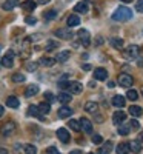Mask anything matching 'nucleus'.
<instances>
[{
	"instance_id": "1",
	"label": "nucleus",
	"mask_w": 143,
	"mask_h": 154,
	"mask_svg": "<svg viewBox=\"0 0 143 154\" xmlns=\"http://www.w3.org/2000/svg\"><path fill=\"white\" fill-rule=\"evenodd\" d=\"M131 17H132V12L126 6H119L112 12V20L115 22H125V20H129Z\"/></svg>"
},
{
	"instance_id": "2",
	"label": "nucleus",
	"mask_w": 143,
	"mask_h": 154,
	"mask_svg": "<svg viewBox=\"0 0 143 154\" xmlns=\"http://www.w3.org/2000/svg\"><path fill=\"white\" fill-rule=\"evenodd\" d=\"M123 54H125L126 59H137L138 54H140V48H138L137 45H131V46H128V48L125 49Z\"/></svg>"
},
{
	"instance_id": "3",
	"label": "nucleus",
	"mask_w": 143,
	"mask_h": 154,
	"mask_svg": "<svg viewBox=\"0 0 143 154\" xmlns=\"http://www.w3.org/2000/svg\"><path fill=\"white\" fill-rule=\"evenodd\" d=\"M132 83H134V79H132V77L129 75V74H125V72H123V74L119 75V85H120V86L129 88Z\"/></svg>"
},
{
	"instance_id": "4",
	"label": "nucleus",
	"mask_w": 143,
	"mask_h": 154,
	"mask_svg": "<svg viewBox=\"0 0 143 154\" xmlns=\"http://www.w3.org/2000/svg\"><path fill=\"white\" fill-rule=\"evenodd\" d=\"M2 65L5 68H12V65H14V53H12V51H8V53L3 56Z\"/></svg>"
},
{
	"instance_id": "5",
	"label": "nucleus",
	"mask_w": 143,
	"mask_h": 154,
	"mask_svg": "<svg viewBox=\"0 0 143 154\" xmlns=\"http://www.w3.org/2000/svg\"><path fill=\"white\" fill-rule=\"evenodd\" d=\"M77 35H79V38H80V42H82L83 46H89L91 35H89V31L88 29H80L79 32H77Z\"/></svg>"
},
{
	"instance_id": "6",
	"label": "nucleus",
	"mask_w": 143,
	"mask_h": 154,
	"mask_svg": "<svg viewBox=\"0 0 143 154\" xmlns=\"http://www.w3.org/2000/svg\"><path fill=\"white\" fill-rule=\"evenodd\" d=\"M14 131H16V123H14V122H6V123L2 126V136H3V137L11 136Z\"/></svg>"
},
{
	"instance_id": "7",
	"label": "nucleus",
	"mask_w": 143,
	"mask_h": 154,
	"mask_svg": "<svg viewBox=\"0 0 143 154\" xmlns=\"http://www.w3.org/2000/svg\"><path fill=\"white\" fill-rule=\"evenodd\" d=\"M57 137H59L60 142H63V143H68L69 139H71L68 130H65V128H59V130H57Z\"/></svg>"
},
{
	"instance_id": "8",
	"label": "nucleus",
	"mask_w": 143,
	"mask_h": 154,
	"mask_svg": "<svg viewBox=\"0 0 143 154\" xmlns=\"http://www.w3.org/2000/svg\"><path fill=\"white\" fill-rule=\"evenodd\" d=\"M56 35H57L59 38H63V40H69V38L72 37V32H71V29H68V28H60V29L56 31Z\"/></svg>"
},
{
	"instance_id": "9",
	"label": "nucleus",
	"mask_w": 143,
	"mask_h": 154,
	"mask_svg": "<svg viewBox=\"0 0 143 154\" xmlns=\"http://www.w3.org/2000/svg\"><path fill=\"white\" fill-rule=\"evenodd\" d=\"M66 89L71 94H79V93H82V83H79V82H68V88Z\"/></svg>"
},
{
	"instance_id": "10",
	"label": "nucleus",
	"mask_w": 143,
	"mask_h": 154,
	"mask_svg": "<svg viewBox=\"0 0 143 154\" xmlns=\"http://www.w3.org/2000/svg\"><path fill=\"white\" fill-rule=\"evenodd\" d=\"M125 119H126V114H125L123 111H115V112L112 114V122H114L115 125H122V123L125 122Z\"/></svg>"
},
{
	"instance_id": "11",
	"label": "nucleus",
	"mask_w": 143,
	"mask_h": 154,
	"mask_svg": "<svg viewBox=\"0 0 143 154\" xmlns=\"http://www.w3.org/2000/svg\"><path fill=\"white\" fill-rule=\"evenodd\" d=\"M72 112H74V109H71L69 106H66V105H63L60 109H59V117L60 119H66V117H71L72 116Z\"/></svg>"
},
{
	"instance_id": "12",
	"label": "nucleus",
	"mask_w": 143,
	"mask_h": 154,
	"mask_svg": "<svg viewBox=\"0 0 143 154\" xmlns=\"http://www.w3.org/2000/svg\"><path fill=\"white\" fill-rule=\"evenodd\" d=\"M94 77H96V80H106L108 72H106L105 68H96L94 69Z\"/></svg>"
},
{
	"instance_id": "13",
	"label": "nucleus",
	"mask_w": 143,
	"mask_h": 154,
	"mask_svg": "<svg viewBox=\"0 0 143 154\" xmlns=\"http://www.w3.org/2000/svg\"><path fill=\"white\" fill-rule=\"evenodd\" d=\"M79 123H80V130H83L85 133H91V131H93V123H91V120L83 117V119L79 120Z\"/></svg>"
},
{
	"instance_id": "14",
	"label": "nucleus",
	"mask_w": 143,
	"mask_h": 154,
	"mask_svg": "<svg viewBox=\"0 0 143 154\" xmlns=\"http://www.w3.org/2000/svg\"><path fill=\"white\" fill-rule=\"evenodd\" d=\"M74 11L77 12V14H85V12H88V2H86V0L79 2V3L74 6Z\"/></svg>"
},
{
	"instance_id": "15",
	"label": "nucleus",
	"mask_w": 143,
	"mask_h": 154,
	"mask_svg": "<svg viewBox=\"0 0 143 154\" xmlns=\"http://www.w3.org/2000/svg\"><path fill=\"white\" fill-rule=\"evenodd\" d=\"M125 103H126V99H125L123 96L117 94V96L112 97V105H114V106H117V108H123Z\"/></svg>"
},
{
	"instance_id": "16",
	"label": "nucleus",
	"mask_w": 143,
	"mask_h": 154,
	"mask_svg": "<svg viewBox=\"0 0 143 154\" xmlns=\"http://www.w3.org/2000/svg\"><path fill=\"white\" fill-rule=\"evenodd\" d=\"M80 23V17L77 16V14H71L68 19H66V25H68V28H72V26H77V25Z\"/></svg>"
},
{
	"instance_id": "17",
	"label": "nucleus",
	"mask_w": 143,
	"mask_h": 154,
	"mask_svg": "<svg viewBox=\"0 0 143 154\" xmlns=\"http://www.w3.org/2000/svg\"><path fill=\"white\" fill-rule=\"evenodd\" d=\"M19 3H20L19 0H6V2L2 3V9H5V11H11V9H14Z\"/></svg>"
},
{
	"instance_id": "18",
	"label": "nucleus",
	"mask_w": 143,
	"mask_h": 154,
	"mask_svg": "<svg viewBox=\"0 0 143 154\" xmlns=\"http://www.w3.org/2000/svg\"><path fill=\"white\" fill-rule=\"evenodd\" d=\"M112 151V142L111 140H108L106 143H103L100 148H99V152L97 154H109Z\"/></svg>"
},
{
	"instance_id": "19",
	"label": "nucleus",
	"mask_w": 143,
	"mask_h": 154,
	"mask_svg": "<svg viewBox=\"0 0 143 154\" xmlns=\"http://www.w3.org/2000/svg\"><path fill=\"white\" fill-rule=\"evenodd\" d=\"M71 93H60L59 96H57V100L60 102V103H63V105H66V103H69L71 102Z\"/></svg>"
},
{
	"instance_id": "20",
	"label": "nucleus",
	"mask_w": 143,
	"mask_h": 154,
	"mask_svg": "<svg viewBox=\"0 0 143 154\" xmlns=\"http://www.w3.org/2000/svg\"><path fill=\"white\" fill-rule=\"evenodd\" d=\"M38 85H29L28 88H26V91H25V96L26 97H32V96H35L37 93H38Z\"/></svg>"
},
{
	"instance_id": "21",
	"label": "nucleus",
	"mask_w": 143,
	"mask_h": 154,
	"mask_svg": "<svg viewBox=\"0 0 143 154\" xmlns=\"http://www.w3.org/2000/svg\"><path fill=\"white\" fill-rule=\"evenodd\" d=\"M109 43H111V46L115 48V49H122V48H123V40H122V38L111 37V38H109Z\"/></svg>"
},
{
	"instance_id": "22",
	"label": "nucleus",
	"mask_w": 143,
	"mask_h": 154,
	"mask_svg": "<svg viewBox=\"0 0 143 154\" xmlns=\"http://www.w3.org/2000/svg\"><path fill=\"white\" fill-rule=\"evenodd\" d=\"M6 105H8L9 108H19L20 102H19V99H17V97H14V96H9V97L6 99Z\"/></svg>"
},
{
	"instance_id": "23",
	"label": "nucleus",
	"mask_w": 143,
	"mask_h": 154,
	"mask_svg": "<svg viewBox=\"0 0 143 154\" xmlns=\"http://www.w3.org/2000/svg\"><path fill=\"white\" fill-rule=\"evenodd\" d=\"M20 6H22L25 11H34V9H35V6H37V3H35V2H32V0H26V2H23Z\"/></svg>"
},
{
	"instance_id": "24",
	"label": "nucleus",
	"mask_w": 143,
	"mask_h": 154,
	"mask_svg": "<svg viewBox=\"0 0 143 154\" xmlns=\"http://www.w3.org/2000/svg\"><path fill=\"white\" fill-rule=\"evenodd\" d=\"M56 63V59H51V57H42L40 62H38V65L42 66H53Z\"/></svg>"
},
{
	"instance_id": "25",
	"label": "nucleus",
	"mask_w": 143,
	"mask_h": 154,
	"mask_svg": "<svg viewBox=\"0 0 143 154\" xmlns=\"http://www.w3.org/2000/svg\"><path fill=\"white\" fill-rule=\"evenodd\" d=\"M128 146H129V151H134V152H138L141 149V145H140L138 140H131V142L128 143Z\"/></svg>"
},
{
	"instance_id": "26",
	"label": "nucleus",
	"mask_w": 143,
	"mask_h": 154,
	"mask_svg": "<svg viewBox=\"0 0 143 154\" xmlns=\"http://www.w3.org/2000/svg\"><path fill=\"white\" fill-rule=\"evenodd\" d=\"M85 109H86L88 112H97L99 105L96 103V102H86V103H85Z\"/></svg>"
},
{
	"instance_id": "27",
	"label": "nucleus",
	"mask_w": 143,
	"mask_h": 154,
	"mask_svg": "<svg viewBox=\"0 0 143 154\" xmlns=\"http://www.w3.org/2000/svg\"><path fill=\"white\" fill-rule=\"evenodd\" d=\"M28 116H34V117L42 119V114H40V111H38V108H37L35 105H31V106L28 108Z\"/></svg>"
},
{
	"instance_id": "28",
	"label": "nucleus",
	"mask_w": 143,
	"mask_h": 154,
	"mask_svg": "<svg viewBox=\"0 0 143 154\" xmlns=\"http://www.w3.org/2000/svg\"><path fill=\"white\" fill-rule=\"evenodd\" d=\"M37 108H38V111H40V114H48L51 111V105L48 103V102H42Z\"/></svg>"
},
{
	"instance_id": "29",
	"label": "nucleus",
	"mask_w": 143,
	"mask_h": 154,
	"mask_svg": "<svg viewBox=\"0 0 143 154\" xmlns=\"http://www.w3.org/2000/svg\"><path fill=\"white\" fill-rule=\"evenodd\" d=\"M129 114H131V116H134V117H140V116L143 114V111H141V108H140V106H137V105H132L131 108H129Z\"/></svg>"
},
{
	"instance_id": "30",
	"label": "nucleus",
	"mask_w": 143,
	"mask_h": 154,
	"mask_svg": "<svg viewBox=\"0 0 143 154\" xmlns=\"http://www.w3.org/2000/svg\"><path fill=\"white\" fill-rule=\"evenodd\" d=\"M115 152H117V154H129V146H128V143H120L119 146L115 148Z\"/></svg>"
},
{
	"instance_id": "31",
	"label": "nucleus",
	"mask_w": 143,
	"mask_h": 154,
	"mask_svg": "<svg viewBox=\"0 0 143 154\" xmlns=\"http://www.w3.org/2000/svg\"><path fill=\"white\" fill-rule=\"evenodd\" d=\"M68 59H69V51H62L56 57V60H59V62H66Z\"/></svg>"
},
{
	"instance_id": "32",
	"label": "nucleus",
	"mask_w": 143,
	"mask_h": 154,
	"mask_svg": "<svg viewBox=\"0 0 143 154\" xmlns=\"http://www.w3.org/2000/svg\"><path fill=\"white\" fill-rule=\"evenodd\" d=\"M126 97H128L129 100L135 102V100L138 99V93L135 91V89H128V93H126Z\"/></svg>"
},
{
	"instance_id": "33",
	"label": "nucleus",
	"mask_w": 143,
	"mask_h": 154,
	"mask_svg": "<svg viewBox=\"0 0 143 154\" xmlns=\"http://www.w3.org/2000/svg\"><path fill=\"white\" fill-rule=\"evenodd\" d=\"M43 17H45L46 20H53V19L57 17V11H56V9H49V11H46L45 14H43Z\"/></svg>"
},
{
	"instance_id": "34",
	"label": "nucleus",
	"mask_w": 143,
	"mask_h": 154,
	"mask_svg": "<svg viewBox=\"0 0 143 154\" xmlns=\"http://www.w3.org/2000/svg\"><path fill=\"white\" fill-rule=\"evenodd\" d=\"M25 77L23 74H20V72H16V74H12V82H16V83H20V82H25Z\"/></svg>"
},
{
	"instance_id": "35",
	"label": "nucleus",
	"mask_w": 143,
	"mask_h": 154,
	"mask_svg": "<svg viewBox=\"0 0 143 154\" xmlns=\"http://www.w3.org/2000/svg\"><path fill=\"white\" fill-rule=\"evenodd\" d=\"M68 123H69V128H71V130H74V131H80V123H79V120L71 119Z\"/></svg>"
},
{
	"instance_id": "36",
	"label": "nucleus",
	"mask_w": 143,
	"mask_h": 154,
	"mask_svg": "<svg viewBox=\"0 0 143 154\" xmlns=\"http://www.w3.org/2000/svg\"><path fill=\"white\" fill-rule=\"evenodd\" d=\"M25 152L26 154H37V148L34 145L28 143V145H25Z\"/></svg>"
},
{
	"instance_id": "37",
	"label": "nucleus",
	"mask_w": 143,
	"mask_h": 154,
	"mask_svg": "<svg viewBox=\"0 0 143 154\" xmlns=\"http://www.w3.org/2000/svg\"><path fill=\"white\" fill-rule=\"evenodd\" d=\"M57 46H59V45H57V42H54V40H49V42L46 43V48H45V49H46V51H53V49H56Z\"/></svg>"
},
{
	"instance_id": "38",
	"label": "nucleus",
	"mask_w": 143,
	"mask_h": 154,
	"mask_svg": "<svg viewBox=\"0 0 143 154\" xmlns=\"http://www.w3.org/2000/svg\"><path fill=\"white\" fill-rule=\"evenodd\" d=\"M128 128H129V130H138V128H140V123H138V122H137L135 119H132L131 122H129Z\"/></svg>"
},
{
	"instance_id": "39",
	"label": "nucleus",
	"mask_w": 143,
	"mask_h": 154,
	"mask_svg": "<svg viewBox=\"0 0 143 154\" xmlns=\"http://www.w3.org/2000/svg\"><path fill=\"white\" fill-rule=\"evenodd\" d=\"M45 99H46V102H48V103H51V102H54L56 100V97H54V94L53 93H45Z\"/></svg>"
},
{
	"instance_id": "40",
	"label": "nucleus",
	"mask_w": 143,
	"mask_h": 154,
	"mask_svg": "<svg viewBox=\"0 0 143 154\" xmlns=\"http://www.w3.org/2000/svg\"><path fill=\"white\" fill-rule=\"evenodd\" d=\"M129 128L128 126H119V134H122V136H126V134H129Z\"/></svg>"
},
{
	"instance_id": "41",
	"label": "nucleus",
	"mask_w": 143,
	"mask_h": 154,
	"mask_svg": "<svg viewBox=\"0 0 143 154\" xmlns=\"http://www.w3.org/2000/svg\"><path fill=\"white\" fill-rule=\"evenodd\" d=\"M37 66H38V63H35V62H29L28 65H26V69H28V71H35Z\"/></svg>"
},
{
	"instance_id": "42",
	"label": "nucleus",
	"mask_w": 143,
	"mask_h": 154,
	"mask_svg": "<svg viewBox=\"0 0 143 154\" xmlns=\"http://www.w3.org/2000/svg\"><path fill=\"white\" fill-rule=\"evenodd\" d=\"M93 142L97 143V145H100V143H103V139H102L100 134H94V136H93Z\"/></svg>"
},
{
	"instance_id": "43",
	"label": "nucleus",
	"mask_w": 143,
	"mask_h": 154,
	"mask_svg": "<svg viewBox=\"0 0 143 154\" xmlns=\"http://www.w3.org/2000/svg\"><path fill=\"white\" fill-rule=\"evenodd\" d=\"M25 22H26L28 25H35V23H37V19L29 16V17H26V19H25Z\"/></svg>"
},
{
	"instance_id": "44",
	"label": "nucleus",
	"mask_w": 143,
	"mask_h": 154,
	"mask_svg": "<svg viewBox=\"0 0 143 154\" xmlns=\"http://www.w3.org/2000/svg\"><path fill=\"white\" fill-rule=\"evenodd\" d=\"M46 154H60V152L57 151V148H56V146H49V148L46 149Z\"/></svg>"
},
{
	"instance_id": "45",
	"label": "nucleus",
	"mask_w": 143,
	"mask_h": 154,
	"mask_svg": "<svg viewBox=\"0 0 143 154\" xmlns=\"http://www.w3.org/2000/svg\"><path fill=\"white\" fill-rule=\"evenodd\" d=\"M135 11L143 12V0H138V2H137V5H135Z\"/></svg>"
},
{
	"instance_id": "46",
	"label": "nucleus",
	"mask_w": 143,
	"mask_h": 154,
	"mask_svg": "<svg viewBox=\"0 0 143 154\" xmlns=\"http://www.w3.org/2000/svg\"><path fill=\"white\" fill-rule=\"evenodd\" d=\"M49 2V0H37V3H40V5H46Z\"/></svg>"
},
{
	"instance_id": "47",
	"label": "nucleus",
	"mask_w": 143,
	"mask_h": 154,
	"mask_svg": "<svg viewBox=\"0 0 143 154\" xmlns=\"http://www.w3.org/2000/svg\"><path fill=\"white\" fill-rule=\"evenodd\" d=\"M69 154H83L82 151H79V149H74V151H71Z\"/></svg>"
},
{
	"instance_id": "48",
	"label": "nucleus",
	"mask_w": 143,
	"mask_h": 154,
	"mask_svg": "<svg viewBox=\"0 0 143 154\" xmlns=\"http://www.w3.org/2000/svg\"><path fill=\"white\" fill-rule=\"evenodd\" d=\"M89 86H91V88H96V82L91 80V82H89Z\"/></svg>"
},
{
	"instance_id": "49",
	"label": "nucleus",
	"mask_w": 143,
	"mask_h": 154,
	"mask_svg": "<svg viewBox=\"0 0 143 154\" xmlns=\"http://www.w3.org/2000/svg\"><path fill=\"white\" fill-rule=\"evenodd\" d=\"M3 112H5V109H3V106H2V105H0V117L3 116Z\"/></svg>"
},
{
	"instance_id": "50",
	"label": "nucleus",
	"mask_w": 143,
	"mask_h": 154,
	"mask_svg": "<svg viewBox=\"0 0 143 154\" xmlns=\"http://www.w3.org/2000/svg\"><path fill=\"white\" fill-rule=\"evenodd\" d=\"M83 69H85V71H89L91 66H89V65H83Z\"/></svg>"
},
{
	"instance_id": "51",
	"label": "nucleus",
	"mask_w": 143,
	"mask_h": 154,
	"mask_svg": "<svg viewBox=\"0 0 143 154\" xmlns=\"http://www.w3.org/2000/svg\"><path fill=\"white\" fill-rule=\"evenodd\" d=\"M108 86H109V88H114V86H115V83H114V82H109V83H108Z\"/></svg>"
},
{
	"instance_id": "52",
	"label": "nucleus",
	"mask_w": 143,
	"mask_h": 154,
	"mask_svg": "<svg viewBox=\"0 0 143 154\" xmlns=\"http://www.w3.org/2000/svg\"><path fill=\"white\" fill-rule=\"evenodd\" d=\"M123 3H129V2H132V0H122Z\"/></svg>"
},
{
	"instance_id": "53",
	"label": "nucleus",
	"mask_w": 143,
	"mask_h": 154,
	"mask_svg": "<svg viewBox=\"0 0 143 154\" xmlns=\"http://www.w3.org/2000/svg\"><path fill=\"white\" fill-rule=\"evenodd\" d=\"M0 154H6V149H0Z\"/></svg>"
},
{
	"instance_id": "54",
	"label": "nucleus",
	"mask_w": 143,
	"mask_h": 154,
	"mask_svg": "<svg viewBox=\"0 0 143 154\" xmlns=\"http://www.w3.org/2000/svg\"><path fill=\"white\" fill-rule=\"evenodd\" d=\"M140 140H141V142H143V133L140 134Z\"/></svg>"
},
{
	"instance_id": "55",
	"label": "nucleus",
	"mask_w": 143,
	"mask_h": 154,
	"mask_svg": "<svg viewBox=\"0 0 143 154\" xmlns=\"http://www.w3.org/2000/svg\"><path fill=\"white\" fill-rule=\"evenodd\" d=\"M88 154H94V152H88Z\"/></svg>"
},
{
	"instance_id": "56",
	"label": "nucleus",
	"mask_w": 143,
	"mask_h": 154,
	"mask_svg": "<svg viewBox=\"0 0 143 154\" xmlns=\"http://www.w3.org/2000/svg\"><path fill=\"white\" fill-rule=\"evenodd\" d=\"M141 91H143V89H141Z\"/></svg>"
},
{
	"instance_id": "57",
	"label": "nucleus",
	"mask_w": 143,
	"mask_h": 154,
	"mask_svg": "<svg viewBox=\"0 0 143 154\" xmlns=\"http://www.w3.org/2000/svg\"><path fill=\"white\" fill-rule=\"evenodd\" d=\"M0 48H2V46H0Z\"/></svg>"
}]
</instances>
